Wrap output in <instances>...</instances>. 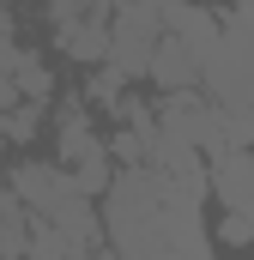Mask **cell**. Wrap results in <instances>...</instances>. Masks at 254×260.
I'll return each mask as SVG.
<instances>
[{
    "label": "cell",
    "instance_id": "277c9868",
    "mask_svg": "<svg viewBox=\"0 0 254 260\" xmlns=\"http://www.w3.org/2000/svg\"><path fill=\"white\" fill-rule=\"evenodd\" d=\"M164 43V0H115V24H109V73L115 79H145V67Z\"/></svg>",
    "mask_w": 254,
    "mask_h": 260
},
{
    "label": "cell",
    "instance_id": "5b68a950",
    "mask_svg": "<svg viewBox=\"0 0 254 260\" xmlns=\"http://www.w3.org/2000/svg\"><path fill=\"white\" fill-rule=\"evenodd\" d=\"M55 24V49L73 67H103L109 61V24H115V0H79L49 18Z\"/></svg>",
    "mask_w": 254,
    "mask_h": 260
},
{
    "label": "cell",
    "instance_id": "52a82bcc",
    "mask_svg": "<svg viewBox=\"0 0 254 260\" xmlns=\"http://www.w3.org/2000/svg\"><path fill=\"white\" fill-rule=\"evenodd\" d=\"M164 30H176L200 55L224 37V18H212V0H164Z\"/></svg>",
    "mask_w": 254,
    "mask_h": 260
},
{
    "label": "cell",
    "instance_id": "6da1fadb",
    "mask_svg": "<svg viewBox=\"0 0 254 260\" xmlns=\"http://www.w3.org/2000/svg\"><path fill=\"white\" fill-rule=\"evenodd\" d=\"M103 236L115 254H164L170 206H164V170L157 164H121L115 182L97 194Z\"/></svg>",
    "mask_w": 254,
    "mask_h": 260
},
{
    "label": "cell",
    "instance_id": "8992f818",
    "mask_svg": "<svg viewBox=\"0 0 254 260\" xmlns=\"http://www.w3.org/2000/svg\"><path fill=\"white\" fill-rule=\"evenodd\" d=\"M200 73H206V55H200L194 43H182L176 30H164L157 55H151V67H145L151 91H157V97H164V91H194V85H200Z\"/></svg>",
    "mask_w": 254,
    "mask_h": 260
},
{
    "label": "cell",
    "instance_id": "3957f363",
    "mask_svg": "<svg viewBox=\"0 0 254 260\" xmlns=\"http://www.w3.org/2000/svg\"><path fill=\"white\" fill-rule=\"evenodd\" d=\"M55 145H61V164L91 188V194H103L109 182H115V145L97 133L91 121V109H85V97H67L61 103V121H55Z\"/></svg>",
    "mask_w": 254,
    "mask_h": 260
},
{
    "label": "cell",
    "instance_id": "30bf717a",
    "mask_svg": "<svg viewBox=\"0 0 254 260\" xmlns=\"http://www.w3.org/2000/svg\"><path fill=\"white\" fill-rule=\"evenodd\" d=\"M0 6H6V0H0Z\"/></svg>",
    "mask_w": 254,
    "mask_h": 260
},
{
    "label": "cell",
    "instance_id": "9c48e42d",
    "mask_svg": "<svg viewBox=\"0 0 254 260\" xmlns=\"http://www.w3.org/2000/svg\"><path fill=\"white\" fill-rule=\"evenodd\" d=\"M236 6H242V12H254V0H236Z\"/></svg>",
    "mask_w": 254,
    "mask_h": 260
},
{
    "label": "cell",
    "instance_id": "ba28073f",
    "mask_svg": "<svg viewBox=\"0 0 254 260\" xmlns=\"http://www.w3.org/2000/svg\"><path fill=\"white\" fill-rule=\"evenodd\" d=\"M30 230H37L30 206L12 188V170H0V254H30Z\"/></svg>",
    "mask_w": 254,
    "mask_h": 260
},
{
    "label": "cell",
    "instance_id": "7a4b0ae2",
    "mask_svg": "<svg viewBox=\"0 0 254 260\" xmlns=\"http://www.w3.org/2000/svg\"><path fill=\"white\" fill-rule=\"evenodd\" d=\"M206 97L224 109H248L254 115V24L242 12L224 18V37L206 49V73H200Z\"/></svg>",
    "mask_w": 254,
    "mask_h": 260
}]
</instances>
